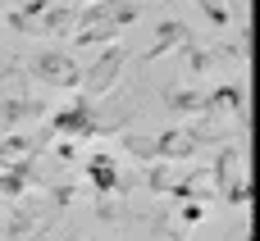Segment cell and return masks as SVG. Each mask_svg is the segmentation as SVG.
<instances>
[{"instance_id":"cell-1","label":"cell","mask_w":260,"mask_h":241,"mask_svg":"<svg viewBox=\"0 0 260 241\" xmlns=\"http://www.w3.org/2000/svg\"><path fill=\"white\" fill-rule=\"evenodd\" d=\"M123 64H128V55H123V46L119 41H110L101 55H96V64L91 68H82V77H78V91L82 96H105V91H114V82H119V73H123Z\"/></svg>"},{"instance_id":"cell-2","label":"cell","mask_w":260,"mask_h":241,"mask_svg":"<svg viewBox=\"0 0 260 241\" xmlns=\"http://www.w3.org/2000/svg\"><path fill=\"white\" fill-rule=\"evenodd\" d=\"M32 77L46 82V87H59V91H78L82 68H78V59H73L69 50H41V55L32 59Z\"/></svg>"},{"instance_id":"cell-3","label":"cell","mask_w":260,"mask_h":241,"mask_svg":"<svg viewBox=\"0 0 260 241\" xmlns=\"http://www.w3.org/2000/svg\"><path fill=\"white\" fill-rule=\"evenodd\" d=\"M50 132H59V137H96L101 132V118H96L91 96H78V100L59 105L50 114Z\"/></svg>"},{"instance_id":"cell-4","label":"cell","mask_w":260,"mask_h":241,"mask_svg":"<svg viewBox=\"0 0 260 241\" xmlns=\"http://www.w3.org/2000/svg\"><path fill=\"white\" fill-rule=\"evenodd\" d=\"M242 109H247L242 82H224V87H215V91L201 96V114L206 118H242Z\"/></svg>"},{"instance_id":"cell-5","label":"cell","mask_w":260,"mask_h":241,"mask_svg":"<svg viewBox=\"0 0 260 241\" xmlns=\"http://www.w3.org/2000/svg\"><path fill=\"white\" fill-rule=\"evenodd\" d=\"M197 36H192V27L183 23V18H165L160 27H155V41H151V50H146V64L151 59H165L169 50H183V46H192Z\"/></svg>"},{"instance_id":"cell-6","label":"cell","mask_w":260,"mask_h":241,"mask_svg":"<svg viewBox=\"0 0 260 241\" xmlns=\"http://www.w3.org/2000/svg\"><path fill=\"white\" fill-rule=\"evenodd\" d=\"M87 182L101 191V196H110V191H123V178H119V164H114V155H91L87 159Z\"/></svg>"},{"instance_id":"cell-7","label":"cell","mask_w":260,"mask_h":241,"mask_svg":"<svg viewBox=\"0 0 260 241\" xmlns=\"http://www.w3.org/2000/svg\"><path fill=\"white\" fill-rule=\"evenodd\" d=\"M73 23H78V0H69V5H46V14L37 18V32L64 36V32H73Z\"/></svg>"},{"instance_id":"cell-8","label":"cell","mask_w":260,"mask_h":241,"mask_svg":"<svg viewBox=\"0 0 260 241\" xmlns=\"http://www.w3.org/2000/svg\"><path fill=\"white\" fill-rule=\"evenodd\" d=\"M46 5H50V0H27L23 9H14V14H5V23H9L14 32H37V18L46 14Z\"/></svg>"},{"instance_id":"cell-9","label":"cell","mask_w":260,"mask_h":241,"mask_svg":"<svg viewBox=\"0 0 260 241\" xmlns=\"http://www.w3.org/2000/svg\"><path fill=\"white\" fill-rule=\"evenodd\" d=\"M41 109H46V105H32V100H5V105H0V118H5V128H14V123L41 114Z\"/></svg>"},{"instance_id":"cell-10","label":"cell","mask_w":260,"mask_h":241,"mask_svg":"<svg viewBox=\"0 0 260 241\" xmlns=\"http://www.w3.org/2000/svg\"><path fill=\"white\" fill-rule=\"evenodd\" d=\"M201 96H206V91H174V96H169V109H178V114H201Z\"/></svg>"},{"instance_id":"cell-11","label":"cell","mask_w":260,"mask_h":241,"mask_svg":"<svg viewBox=\"0 0 260 241\" xmlns=\"http://www.w3.org/2000/svg\"><path fill=\"white\" fill-rule=\"evenodd\" d=\"M201 9H206V18H210L215 27H229V18H233L229 0H201Z\"/></svg>"},{"instance_id":"cell-12","label":"cell","mask_w":260,"mask_h":241,"mask_svg":"<svg viewBox=\"0 0 260 241\" xmlns=\"http://www.w3.org/2000/svg\"><path fill=\"white\" fill-rule=\"evenodd\" d=\"M123 146H128L137 159H146V164L155 159V137H123Z\"/></svg>"},{"instance_id":"cell-13","label":"cell","mask_w":260,"mask_h":241,"mask_svg":"<svg viewBox=\"0 0 260 241\" xmlns=\"http://www.w3.org/2000/svg\"><path fill=\"white\" fill-rule=\"evenodd\" d=\"M178 219H183L187 228H192V223H201V219H206V210H201V200H192V205H183V214H178Z\"/></svg>"},{"instance_id":"cell-14","label":"cell","mask_w":260,"mask_h":241,"mask_svg":"<svg viewBox=\"0 0 260 241\" xmlns=\"http://www.w3.org/2000/svg\"><path fill=\"white\" fill-rule=\"evenodd\" d=\"M0 18H5V0H0Z\"/></svg>"},{"instance_id":"cell-15","label":"cell","mask_w":260,"mask_h":241,"mask_svg":"<svg viewBox=\"0 0 260 241\" xmlns=\"http://www.w3.org/2000/svg\"><path fill=\"white\" fill-rule=\"evenodd\" d=\"M242 241H251V237H242Z\"/></svg>"}]
</instances>
